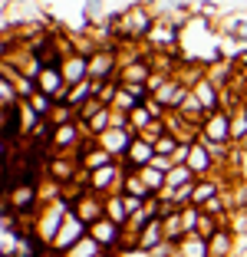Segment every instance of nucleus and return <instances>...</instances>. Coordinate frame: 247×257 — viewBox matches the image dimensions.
<instances>
[{"instance_id": "3", "label": "nucleus", "mask_w": 247, "mask_h": 257, "mask_svg": "<svg viewBox=\"0 0 247 257\" xmlns=\"http://www.w3.org/2000/svg\"><path fill=\"white\" fill-rule=\"evenodd\" d=\"M86 96H89V86L82 83V86H76V92L69 96V102H79V99H86Z\"/></svg>"}, {"instance_id": "2", "label": "nucleus", "mask_w": 247, "mask_h": 257, "mask_svg": "<svg viewBox=\"0 0 247 257\" xmlns=\"http://www.w3.org/2000/svg\"><path fill=\"white\" fill-rule=\"evenodd\" d=\"M82 7H86L89 17H99V14H102V0H82Z\"/></svg>"}, {"instance_id": "1", "label": "nucleus", "mask_w": 247, "mask_h": 257, "mask_svg": "<svg viewBox=\"0 0 247 257\" xmlns=\"http://www.w3.org/2000/svg\"><path fill=\"white\" fill-rule=\"evenodd\" d=\"M60 86H63L60 73L46 69V73H43V79H40V89H43V92H50V96H56V92H60Z\"/></svg>"}]
</instances>
